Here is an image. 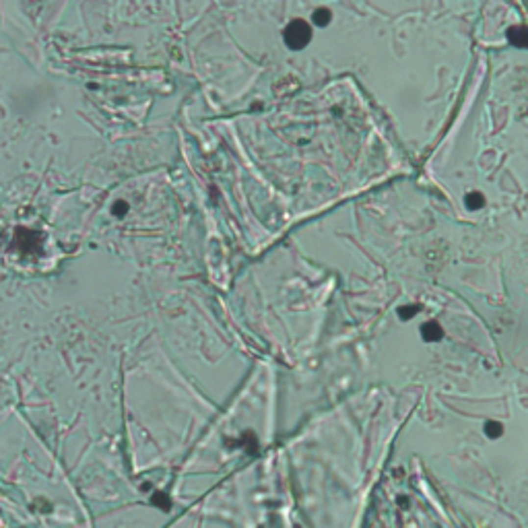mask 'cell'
<instances>
[{"label": "cell", "instance_id": "obj_1", "mask_svg": "<svg viewBox=\"0 0 528 528\" xmlns=\"http://www.w3.org/2000/svg\"><path fill=\"white\" fill-rule=\"evenodd\" d=\"M283 37H285V44L289 46V50H302L310 44L312 27L307 25L303 19H295V21H291L285 27Z\"/></svg>", "mask_w": 528, "mask_h": 528}, {"label": "cell", "instance_id": "obj_2", "mask_svg": "<svg viewBox=\"0 0 528 528\" xmlns=\"http://www.w3.org/2000/svg\"><path fill=\"white\" fill-rule=\"evenodd\" d=\"M421 336H423V341H427V343H437V341H440V338L444 336L442 326L437 324L435 320L425 322L423 328H421Z\"/></svg>", "mask_w": 528, "mask_h": 528}, {"label": "cell", "instance_id": "obj_3", "mask_svg": "<svg viewBox=\"0 0 528 528\" xmlns=\"http://www.w3.org/2000/svg\"><path fill=\"white\" fill-rule=\"evenodd\" d=\"M507 39L514 44V46H520V48H526L528 50V27H512L507 31Z\"/></svg>", "mask_w": 528, "mask_h": 528}, {"label": "cell", "instance_id": "obj_4", "mask_svg": "<svg viewBox=\"0 0 528 528\" xmlns=\"http://www.w3.org/2000/svg\"><path fill=\"white\" fill-rule=\"evenodd\" d=\"M464 202H466V208H471V211H479V208L485 206V198H483L481 192H471V194H466Z\"/></svg>", "mask_w": 528, "mask_h": 528}, {"label": "cell", "instance_id": "obj_5", "mask_svg": "<svg viewBox=\"0 0 528 528\" xmlns=\"http://www.w3.org/2000/svg\"><path fill=\"white\" fill-rule=\"evenodd\" d=\"M314 23L320 25V27H326L330 23V11L328 8H316L314 11Z\"/></svg>", "mask_w": 528, "mask_h": 528}, {"label": "cell", "instance_id": "obj_6", "mask_svg": "<svg viewBox=\"0 0 528 528\" xmlns=\"http://www.w3.org/2000/svg\"><path fill=\"white\" fill-rule=\"evenodd\" d=\"M485 433L489 435V437H500L503 433V427L497 423V421H489V423L485 425Z\"/></svg>", "mask_w": 528, "mask_h": 528}, {"label": "cell", "instance_id": "obj_7", "mask_svg": "<svg viewBox=\"0 0 528 528\" xmlns=\"http://www.w3.org/2000/svg\"><path fill=\"white\" fill-rule=\"evenodd\" d=\"M419 310L417 305H408V307H398V318L401 320H411V318L415 316V312Z\"/></svg>", "mask_w": 528, "mask_h": 528}, {"label": "cell", "instance_id": "obj_8", "mask_svg": "<svg viewBox=\"0 0 528 528\" xmlns=\"http://www.w3.org/2000/svg\"><path fill=\"white\" fill-rule=\"evenodd\" d=\"M153 503H155V505H159V507H161L163 512H165V510H169V502H167V497H159V493H157V495L153 497Z\"/></svg>", "mask_w": 528, "mask_h": 528}]
</instances>
